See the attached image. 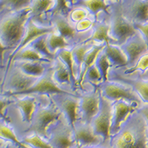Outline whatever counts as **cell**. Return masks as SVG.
<instances>
[{
  "label": "cell",
  "mask_w": 148,
  "mask_h": 148,
  "mask_svg": "<svg viewBox=\"0 0 148 148\" xmlns=\"http://www.w3.org/2000/svg\"><path fill=\"white\" fill-rule=\"evenodd\" d=\"M108 143L111 148H148V126L144 116L136 110L130 113Z\"/></svg>",
  "instance_id": "obj_1"
},
{
  "label": "cell",
  "mask_w": 148,
  "mask_h": 148,
  "mask_svg": "<svg viewBox=\"0 0 148 148\" xmlns=\"http://www.w3.org/2000/svg\"><path fill=\"white\" fill-rule=\"evenodd\" d=\"M30 17V8L0 15V41L10 52L22 42Z\"/></svg>",
  "instance_id": "obj_2"
},
{
  "label": "cell",
  "mask_w": 148,
  "mask_h": 148,
  "mask_svg": "<svg viewBox=\"0 0 148 148\" xmlns=\"http://www.w3.org/2000/svg\"><path fill=\"white\" fill-rule=\"evenodd\" d=\"M62 115V113L53 101L50 95H40L39 102L33 116L32 121L21 139L24 136L32 133L39 135L47 139V127Z\"/></svg>",
  "instance_id": "obj_3"
},
{
  "label": "cell",
  "mask_w": 148,
  "mask_h": 148,
  "mask_svg": "<svg viewBox=\"0 0 148 148\" xmlns=\"http://www.w3.org/2000/svg\"><path fill=\"white\" fill-rule=\"evenodd\" d=\"M2 68L1 94L5 96H18L32 88L39 79L25 73L14 64Z\"/></svg>",
  "instance_id": "obj_4"
},
{
  "label": "cell",
  "mask_w": 148,
  "mask_h": 148,
  "mask_svg": "<svg viewBox=\"0 0 148 148\" xmlns=\"http://www.w3.org/2000/svg\"><path fill=\"white\" fill-rule=\"evenodd\" d=\"M110 8V37L113 45H121L130 36L137 32L132 23L124 17L120 10L118 1L109 0Z\"/></svg>",
  "instance_id": "obj_5"
},
{
  "label": "cell",
  "mask_w": 148,
  "mask_h": 148,
  "mask_svg": "<svg viewBox=\"0 0 148 148\" xmlns=\"http://www.w3.org/2000/svg\"><path fill=\"white\" fill-rule=\"evenodd\" d=\"M47 141L53 148H71L76 145L73 127L63 113L47 127Z\"/></svg>",
  "instance_id": "obj_6"
},
{
  "label": "cell",
  "mask_w": 148,
  "mask_h": 148,
  "mask_svg": "<svg viewBox=\"0 0 148 148\" xmlns=\"http://www.w3.org/2000/svg\"><path fill=\"white\" fill-rule=\"evenodd\" d=\"M88 89L76 92L79 97V121L90 124L101 106V92L98 87L88 86Z\"/></svg>",
  "instance_id": "obj_7"
},
{
  "label": "cell",
  "mask_w": 148,
  "mask_h": 148,
  "mask_svg": "<svg viewBox=\"0 0 148 148\" xmlns=\"http://www.w3.org/2000/svg\"><path fill=\"white\" fill-rule=\"evenodd\" d=\"M50 22L55 26L58 34L65 39L72 48L74 46L86 42L92 34V30L87 32H78L75 25L70 22L67 17L61 14H53L50 18Z\"/></svg>",
  "instance_id": "obj_8"
},
{
  "label": "cell",
  "mask_w": 148,
  "mask_h": 148,
  "mask_svg": "<svg viewBox=\"0 0 148 148\" xmlns=\"http://www.w3.org/2000/svg\"><path fill=\"white\" fill-rule=\"evenodd\" d=\"M101 94L107 99L114 101L125 100L129 102H135L139 105L142 101L134 90L125 83L113 80H108L98 86Z\"/></svg>",
  "instance_id": "obj_9"
},
{
  "label": "cell",
  "mask_w": 148,
  "mask_h": 148,
  "mask_svg": "<svg viewBox=\"0 0 148 148\" xmlns=\"http://www.w3.org/2000/svg\"><path fill=\"white\" fill-rule=\"evenodd\" d=\"M113 102L101 94V106L98 114L90 125L94 133L102 139L103 143H108L110 138V128L113 114Z\"/></svg>",
  "instance_id": "obj_10"
},
{
  "label": "cell",
  "mask_w": 148,
  "mask_h": 148,
  "mask_svg": "<svg viewBox=\"0 0 148 148\" xmlns=\"http://www.w3.org/2000/svg\"><path fill=\"white\" fill-rule=\"evenodd\" d=\"M108 80L120 82L131 87L140 97L142 102L148 104V73L138 75H125L119 68L112 67L108 73Z\"/></svg>",
  "instance_id": "obj_11"
},
{
  "label": "cell",
  "mask_w": 148,
  "mask_h": 148,
  "mask_svg": "<svg viewBox=\"0 0 148 148\" xmlns=\"http://www.w3.org/2000/svg\"><path fill=\"white\" fill-rule=\"evenodd\" d=\"M57 93H65V94H76V92H72L61 88L58 85L53 79V71L52 63L48 67L45 74L41 76L38 81L32 88L24 91L18 96L29 94L39 95H53Z\"/></svg>",
  "instance_id": "obj_12"
},
{
  "label": "cell",
  "mask_w": 148,
  "mask_h": 148,
  "mask_svg": "<svg viewBox=\"0 0 148 148\" xmlns=\"http://www.w3.org/2000/svg\"><path fill=\"white\" fill-rule=\"evenodd\" d=\"M121 14L133 25L148 21V0H118Z\"/></svg>",
  "instance_id": "obj_13"
},
{
  "label": "cell",
  "mask_w": 148,
  "mask_h": 148,
  "mask_svg": "<svg viewBox=\"0 0 148 148\" xmlns=\"http://www.w3.org/2000/svg\"><path fill=\"white\" fill-rule=\"evenodd\" d=\"M50 96L73 127L75 123L79 121V97L77 92L76 94L57 93Z\"/></svg>",
  "instance_id": "obj_14"
},
{
  "label": "cell",
  "mask_w": 148,
  "mask_h": 148,
  "mask_svg": "<svg viewBox=\"0 0 148 148\" xmlns=\"http://www.w3.org/2000/svg\"><path fill=\"white\" fill-rule=\"evenodd\" d=\"M55 26L51 24V25H42V24H39L38 22H35L32 18H29L27 20V24H26V28H25V34L24 36L23 39H22V42H20V44L18 45L15 48L14 51L9 52V55L8 56L7 61L5 62V63L7 62L10 59L15 53H16L18 51H21L24 47H25L26 46L28 45L30 42H32L33 41L35 40L36 38L41 36L46 35V34H49L51 33L56 31Z\"/></svg>",
  "instance_id": "obj_15"
},
{
  "label": "cell",
  "mask_w": 148,
  "mask_h": 148,
  "mask_svg": "<svg viewBox=\"0 0 148 148\" xmlns=\"http://www.w3.org/2000/svg\"><path fill=\"white\" fill-rule=\"evenodd\" d=\"M120 47L127 59V64L124 67L125 69L134 65L138 58L148 51L147 45L138 30L134 35L127 39L125 43L120 45Z\"/></svg>",
  "instance_id": "obj_16"
},
{
  "label": "cell",
  "mask_w": 148,
  "mask_h": 148,
  "mask_svg": "<svg viewBox=\"0 0 148 148\" xmlns=\"http://www.w3.org/2000/svg\"><path fill=\"white\" fill-rule=\"evenodd\" d=\"M110 15L101 14L98 16L92 28V34L84 43L96 44H113L110 37Z\"/></svg>",
  "instance_id": "obj_17"
},
{
  "label": "cell",
  "mask_w": 148,
  "mask_h": 148,
  "mask_svg": "<svg viewBox=\"0 0 148 148\" xmlns=\"http://www.w3.org/2000/svg\"><path fill=\"white\" fill-rule=\"evenodd\" d=\"M75 144L80 148L103 143L99 136L94 133L90 124L78 121L73 126Z\"/></svg>",
  "instance_id": "obj_18"
},
{
  "label": "cell",
  "mask_w": 148,
  "mask_h": 148,
  "mask_svg": "<svg viewBox=\"0 0 148 148\" xmlns=\"http://www.w3.org/2000/svg\"><path fill=\"white\" fill-rule=\"evenodd\" d=\"M113 106V114L110 128L111 136L118 132L123 121L127 118V116L130 113L136 110L138 104L137 103L129 102L125 100H119L114 101Z\"/></svg>",
  "instance_id": "obj_19"
},
{
  "label": "cell",
  "mask_w": 148,
  "mask_h": 148,
  "mask_svg": "<svg viewBox=\"0 0 148 148\" xmlns=\"http://www.w3.org/2000/svg\"><path fill=\"white\" fill-rule=\"evenodd\" d=\"M54 7V0H32L30 5V18L39 24L51 25L50 18Z\"/></svg>",
  "instance_id": "obj_20"
},
{
  "label": "cell",
  "mask_w": 148,
  "mask_h": 148,
  "mask_svg": "<svg viewBox=\"0 0 148 148\" xmlns=\"http://www.w3.org/2000/svg\"><path fill=\"white\" fill-rule=\"evenodd\" d=\"M52 67L53 71V79L56 84L64 89L76 92L69 69L56 56L52 62Z\"/></svg>",
  "instance_id": "obj_21"
},
{
  "label": "cell",
  "mask_w": 148,
  "mask_h": 148,
  "mask_svg": "<svg viewBox=\"0 0 148 148\" xmlns=\"http://www.w3.org/2000/svg\"><path fill=\"white\" fill-rule=\"evenodd\" d=\"M73 6L84 8L96 18L101 14L110 15L109 0H76Z\"/></svg>",
  "instance_id": "obj_22"
},
{
  "label": "cell",
  "mask_w": 148,
  "mask_h": 148,
  "mask_svg": "<svg viewBox=\"0 0 148 148\" xmlns=\"http://www.w3.org/2000/svg\"><path fill=\"white\" fill-rule=\"evenodd\" d=\"M51 63L41 62L16 61L11 64H15L22 72L27 74L29 76L40 78L41 76L44 75L45 73L48 69V67L51 65Z\"/></svg>",
  "instance_id": "obj_23"
},
{
  "label": "cell",
  "mask_w": 148,
  "mask_h": 148,
  "mask_svg": "<svg viewBox=\"0 0 148 148\" xmlns=\"http://www.w3.org/2000/svg\"><path fill=\"white\" fill-rule=\"evenodd\" d=\"M104 51L113 67L124 68L126 67L127 64V59L119 45L113 44L107 45L104 47Z\"/></svg>",
  "instance_id": "obj_24"
},
{
  "label": "cell",
  "mask_w": 148,
  "mask_h": 148,
  "mask_svg": "<svg viewBox=\"0 0 148 148\" xmlns=\"http://www.w3.org/2000/svg\"><path fill=\"white\" fill-rule=\"evenodd\" d=\"M92 46H93V45L83 42V43H81V44H79L77 45L74 46L71 49L74 66H75V70H76L77 82L79 77L81 76L82 70V66L83 64H84V59H85L86 54L92 48Z\"/></svg>",
  "instance_id": "obj_25"
},
{
  "label": "cell",
  "mask_w": 148,
  "mask_h": 148,
  "mask_svg": "<svg viewBox=\"0 0 148 148\" xmlns=\"http://www.w3.org/2000/svg\"><path fill=\"white\" fill-rule=\"evenodd\" d=\"M106 45L105 44H96L93 45L92 48L87 53L85 56V59L84 61V64L82 66V70L81 76L79 77V80L77 82V88H80L82 89V84L83 82H84V75H85L86 72L88 70L90 67L94 64L96 62V60L97 59L98 56L99 54V53L102 51L104 47H105Z\"/></svg>",
  "instance_id": "obj_26"
},
{
  "label": "cell",
  "mask_w": 148,
  "mask_h": 148,
  "mask_svg": "<svg viewBox=\"0 0 148 148\" xmlns=\"http://www.w3.org/2000/svg\"><path fill=\"white\" fill-rule=\"evenodd\" d=\"M0 139L16 145L22 148H31L28 145L19 141L10 125L7 121H5L1 118H0Z\"/></svg>",
  "instance_id": "obj_27"
},
{
  "label": "cell",
  "mask_w": 148,
  "mask_h": 148,
  "mask_svg": "<svg viewBox=\"0 0 148 148\" xmlns=\"http://www.w3.org/2000/svg\"><path fill=\"white\" fill-rule=\"evenodd\" d=\"M32 0H0V15L30 8Z\"/></svg>",
  "instance_id": "obj_28"
},
{
  "label": "cell",
  "mask_w": 148,
  "mask_h": 148,
  "mask_svg": "<svg viewBox=\"0 0 148 148\" xmlns=\"http://www.w3.org/2000/svg\"><path fill=\"white\" fill-rule=\"evenodd\" d=\"M47 44L50 51L54 55H56V53L62 49L72 48L66 42L65 39L60 34H58L56 30L47 35Z\"/></svg>",
  "instance_id": "obj_29"
},
{
  "label": "cell",
  "mask_w": 148,
  "mask_h": 148,
  "mask_svg": "<svg viewBox=\"0 0 148 148\" xmlns=\"http://www.w3.org/2000/svg\"><path fill=\"white\" fill-rule=\"evenodd\" d=\"M71 49L72 48L62 49V50H60V51H59L56 53V56H58L61 60L63 62L66 64L67 68L69 69L71 77H72L73 79V82L74 89H75L76 92L77 91V78H76V70H75V66H74Z\"/></svg>",
  "instance_id": "obj_30"
},
{
  "label": "cell",
  "mask_w": 148,
  "mask_h": 148,
  "mask_svg": "<svg viewBox=\"0 0 148 148\" xmlns=\"http://www.w3.org/2000/svg\"><path fill=\"white\" fill-rule=\"evenodd\" d=\"M47 35H48V34H46V35H43L38 37V38H36L35 40L33 41L32 42H30L28 45L30 46L31 47H33L36 51H37V52L39 53L40 55H42L43 57H45V59L53 62V59L56 58V55L53 54L48 49V47H47Z\"/></svg>",
  "instance_id": "obj_31"
},
{
  "label": "cell",
  "mask_w": 148,
  "mask_h": 148,
  "mask_svg": "<svg viewBox=\"0 0 148 148\" xmlns=\"http://www.w3.org/2000/svg\"><path fill=\"white\" fill-rule=\"evenodd\" d=\"M120 71L122 72L123 74L125 75H132L136 72H141V73L144 74L145 71L148 69V51L144 53L142 55L138 58V60L136 61V62L135 63L133 66L129 68H126V69H121L119 68Z\"/></svg>",
  "instance_id": "obj_32"
},
{
  "label": "cell",
  "mask_w": 148,
  "mask_h": 148,
  "mask_svg": "<svg viewBox=\"0 0 148 148\" xmlns=\"http://www.w3.org/2000/svg\"><path fill=\"white\" fill-rule=\"evenodd\" d=\"M95 64L97 66L98 69L99 70L100 73H101V76H102L103 82L108 81V73H109L110 70L113 67V66H112L109 59H108L107 55L104 53V49L99 53V54L98 56Z\"/></svg>",
  "instance_id": "obj_33"
},
{
  "label": "cell",
  "mask_w": 148,
  "mask_h": 148,
  "mask_svg": "<svg viewBox=\"0 0 148 148\" xmlns=\"http://www.w3.org/2000/svg\"><path fill=\"white\" fill-rule=\"evenodd\" d=\"M103 82L102 76L100 73L99 70L98 69L97 66L96 64H92L91 67L88 68V70L86 72L84 75V82H83V85L86 83L89 84V86H92V87H98L101 83Z\"/></svg>",
  "instance_id": "obj_34"
},
{
  "label": "cell",
  "mask_w": 148,
  "mask_h": 148,
  "mask_svg": "<svg viewBox=\"0 0 148 148\" xmlns=\"http://www.w3.org/2000/svg\"><path fill=\"white\" fill-rule=\"evenodd\" d=\"M21 141L31 148H53L47 139L35 133L24 136L21 139Z\"/></svg>",
  "instance_id": "obj_35"
},
{
  "label": "cell",
  "mask_w": 148,
  "mask_h": 148,
  "mask_svg": "<svg viewBox=\"0 0 148 148\" xmlns=\"http://www.w3.org/2000/svg\"><path fill=\"white\" fill-rule=\"evenodd\" d=\"M90 16H93L91 15L87 9L80 6H73L67 16L70 22H72L73 25Z\"/></svg>",
  "instance_id": "obj_36"
},
{
  "label": "cell",
  "mask_w": 148,
  "mask_h": 148,
  "mask_svg": "<svg viewBox=\"0 0 148 148\" xmlns=\"http://www.w3.org/2000/svg\"><path fill=\"white\" fill-rule=\"evenodd\" d=\"M96 20V18L94 16H90L88 18H86L83 20L80 21L78 23L75 24L74 25H75V27H76L78 32H87V31L92 30V26L94 25Z\"/></svg>",
  "instance_id": "obj_37"
},
{
  "label": "cell",
  "mask_w": 148,
  "mask_h": 148,
  "mask_svg": "<svg viewBox=\"0 0 148 148\" xmlns=\"http://www.w3.org/2000/svg\"><path fill=\"white\" fill-rule=\"evenodd\" d=\"M13 101H14L13 96H8L0 94V118L7 121L8 123V121L5 116V110Z\"/></svg>",
  "instance_id": "obj_38"
},
{
  "label": "cell",
  "mask_w": 148,
  "mask_h": 148,
  "mask_svg": "<svg viewBox=\"0 0 148 148\" xmlns=\"http://www.w3.org/2000/svg\"><path fill=\"white\" fill-rule=\"evenodd\" d=\"M54 1H55V7L51 16L54 14H61L67 16L71 8L67 7L65 0H54Z\"/></svg>",
  "instance_id": "obj_39"
},
{
  "label": "cell",
  "mask_w": 148,
  "mask_h": 148,
  "mask_svg": "<svg viewBox=\"0 0 148 148\" xmlns=\"http://www.w3.org/2000/svg\"><path fill=\"white\" fill-rule=\"evenodd\" d=\"M133 26L140 33L148 46V21L143 22V23L134 24Z\"/></svg>",
  "instance_id": "obj_40"
},
{
  "label": "cell",
  "mask_w": 148,
  "mask_h": 148,
  "mask_svg": "<svg viewBox=\"0 0 148 148\" xmlns=\"http://www.w3.org/2000/svg\"><path fill=\"white\" fill-rule=\"evenodd\" d=\"M8 51H10L9 49L5 47L0 41V66L1 67H3L4 64H5V55Z\"/></svg>",
  "instance_id": "obj_41"
},
{
  "label": "cell",
  "mask_w": 148,
  "mask_h": 148,
  "mask_svg": "<svg viewBox=\"0 0 148 148\" xmlns=\"http://www.w3.org/2000/svg\"><path fill=\"white\" fill-rule=\"evenodd\" d=\"M0 148H22L20 147H18V145H14L10 142H8V141H2V143L0 144Z\"/></svg>",
  "instance_id": "obj_42"
},
{
  "label": "cell",
  "mask_w": 148,
  "mask_h": 148,
  "mask_svg": "<svg viewBox=\"0 0 148 148\" xmlns=\"http://www.w3.org/2000/svg\"><path fill=\"white\" fill-rule=\"evenodd\" d=\"M83 148H111L109 143H101L97 145H93V146L85 147Z\"/></svg>",
  "instance_id": "obj_43"
},
{
  "label": "cell",
  "mask_w": 148,
  "mask_h": 148,
  "mask_svg": "<svg viewBox=\"0 0 148 148\" xmlns=\"http://www.w3.org/2000/svg\"><path fill=\"white\" fill-rule=\"evenodd\" d=\"M76 1V0H65L66 4H67V7L69 8H72V6L73 5V4L75 3Z\"/></svg>",
  "instance_id": "obj_44"
},
{
  "label": "cell",
  "mask_w": 148,
  "mask_h": 148,
  "mask_svg": "<svg viewBox=\"0 0 148 148\" xmlns=\"http://www.w3.org/2000/svg\"><path fill=\"white\" fill-rule=\"evenodd\" d=\"M2 73L0 74V94H1V82H2Z\"/></svg>",
  "instance_id": "obj_45"
},
{
  "label": "cell",
  "mask_w": 148,
  "mask_h": 148,
  "mask_svg": "<svg viewBox=\"0 0 148 148\" xmlns=\"http://www.w3.org/2000/svg\"><path fill=\"white\" fill-rule=\"evenodd\" d=\"M71 148H80V147H79V146H77L76 145H75L73 147H71Z\"/></svg>",
  "instance_id": "obj_46"
},
{
  "label": "cell",
  "mask_w": 148,
  "mask_h": 148,
  "mask_svg": "<svg viewBox=\"0 0 148 148\" xmlns=\"http://www.w3.org/2000/svg\"><path fill=\"white\" fill-rule=\"evenodd\" d=\"M2 141H2V140H1V139H0V144H1V143H2Z\"/></svg>",
  "instance_id": "obj_47"
},
{
  "label": "cell",
  "mask_w": 148,
  "mask_h": 148,
  "mask_svg": "<svg viewBox=\"0 0 148 148\" xmlns=\"http://www.w3.org/2000/svg\"><path fill=\"white\" fill-rule=\"evenodd\" d=\"M0 67H1V66H0Z\"/></svg>",
  "instance_id": "obj_48"
}]
</instances>
